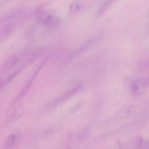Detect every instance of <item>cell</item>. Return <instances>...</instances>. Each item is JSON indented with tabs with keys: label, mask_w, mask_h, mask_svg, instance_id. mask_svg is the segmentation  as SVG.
I'll use <instances>...</instances> for the list:
<instances>
[{
	"label": "cell",
	"mask_w": 149,
	"mask_h": 149,
	"mask_svg": "<svg viewBox=\"0 0 149 149\" xmlns=\"http://www.w3.org/2000/svg\"><path fill=\"white\" fill-rule=\"evenodd\" d=\"M149 85L148 80L144 78H140L132 81L129 85V90L131 94L139 97L141 95Z\"/></svg>",
	"instance_id": "6da1fadb"
},
{
	"label": "cell",
	"mask_w": 149,
	"mask_h": 149,
	"mask_svg": "<svg viewBox=\"0 0 149 149\" xmlns=\"http://www.w3.org/2000/svg\"><path fill=\"white\" fill-rule=\"evenodd\" d=\"M38 20L41 24L47 26H55L59 22L58 17L52 12L48 10L40 12L38 15Z\"/></svg>",
	"instance_id": "7a4b0ae2"
},
{
	"label": "cell",
	"mask_w": 149,
	"mask_h": 149,
	"mask_svg": "<svg viewBox=\"0 0 149 149\" xmlns=\"http://www.w3.org/2000/svg\"><path fill=\"white\" fill-rule=\"evenodd\" d=\"M135 112L136 107L134 105H127L120 109L113 116L112 120L113 121H119L126 119L134 115Z\"/></svg>",
	"instance_id": "3957f363"
},
{
	"label": "cell",
	"mask_w": 149,
	"mask_h": 149,
	"mask_svg": "<svg viewBox=\"0 0 149 149\" xmlns=\"http://www.w3.org/2000/svg\"><path fill=\"white\" fill-rule=\"evenodd\" d=\"M47 61V59H45L38 66V67L36 69V70H35V72H34V73L32 74V76L30 77V78L29 79V80L27 81V82L26 83V84L24 85V86L23 87V88L22 89V90L20 91V92L18 94V95H17V97H16V98L15 99V101L16 102L17 101H19L20 99H22L26 94V93L27 92V91L29 90V89L30 88V87H31L33 81L35 80V79L36 78V76H37V74L39 73V72H40L41 69L42 68V67L44 66V65H45V62Z\"/></svg>",
	"instance_id": "277c9868"
},
{
	"label": "cell",
	"mask_w": 149,
	"mask_h": 149,
	"mask_svg": "<svg viewBox=\"0 0 149 149\" xmlns=\"http://www.w3.org/2000/svg\"><path fill=\"white\" fill-rule=\"evenodd\" d=\"M81 86H82V84L80 83L73 86L72 88H69V90H68L67 91L62 93L61 95L57 97L53 101V104L55 105H57V104L63 103V102L68 100L69 98L72 97L74 94H75L79 91V90L80 89V88L81 87Z\"/></svg>",
	"instance_id": "5b68a950"
},
{
	"label": "cell",
	"mask_w": 149,
	"mask_h": 149,
	"mask_svg": "<svg viewBox=\"0 0 149 149\" xmlns=\"http://www.w3.org/2000/svg\"><path fill=\"white\" fill-rule=\"evenodd\" d=\"M20 138V132L15 131L9 134L5 140L2 149H12L18 143Z\"/></svg>",
	"instance_id": "8992f818"
},
{
	"label": "cell",
	"mask_w": 149,
	"mask_h": 149,
	"mask_svg": "<svg viewBox=\"0 0 149 149\" xmlns=\"http://www.w3.org/2000/svg\"><path fill=\"white\" fill-rule=\"evenodd\" d=\"M26 12V9L24 8H17L13 9L6 13H5L3 16H2L1 18V22H6L10 19H16L20 17Z\"/></svg>",
	"instance_id": "52a82bcc"
},
{
	"label": "cell",
	"mask_w": 149,
	"mask_h": 149,
	"mask_svg": "<svg viewBox=\"0 0 149 149\" xmlns=\"http://www.w3.org/2000/svg\"><path fill=\"white\" fill-rule=\"evenodd\" d=\"M19 59L20 57L17 55H12L5 61V62L2 65L1 72L3 73L10 70L17 64V63L19 61Z\"/></svg>",
	"instance_id": "ba28073f"
},
{
	"label": "cell",
	"mask_w": 149,
	"mask_h": 149,
	"mask_svg": "<svg viewBox=\"0 0 149 149\" xmlns=\"http://www.w3.org/2000/svg\"><path fill=\"white\" fill-rule=\"evenodd\" d=\"M16 29L15 24L13 23H8L3 26L1 30L0 38L1 40L8 38L15 31Z\"/></svg>",
	"instance_id": "9c48e42d"
},
{
	"label": "cell",
	"mask_w": 149,
	"mask_h": 149,
	"mask_svg": "<svg viewBox=\"0 0 149 149\" xmlns=\"http://www.w3.org/2000/svg\"><path fill=\"white\" fill-rule=\"evenodd\" d=\"M83 0H75L73 1L69 8V12L72 15H75L79 13L83 7Z\"/></svg>",
	"instance_id": "30bf717a"
},
{
	"label": "cell",
	"mask_w": 149,
	"mask_h": 149,
	"mask_svg": "<svg viewBox=\"0 0 149 149\" xmlns=\"http://www.w3.org/2000/svg\"><path fill=\"white\" fill-rule=\"evenodd\" d=\"M23 112L24 110L22 107H19L17 108H16L9 115L8 120V123H12L16 122L22 117V116L23 114Z\"/></svg>",
	"instance_id": "8fae6325"
},
{
	"label": "cell",
	"mask_w": 149,
	"mask_h": 149,
	"mask_svg": "<svg viewBox=\"0 0 149 149\" xmlns=\"http://www.w3.org/2000/svg\"><path fill=\"white\" fill-rule=\"evenodd\" d=\"M117 0H105L97 11V16H100L105 13Z\"/></svg>",
	"instance_id": "7c38bea8"
},
{
	"label": "cell",
	"mask_w": 149,
	"mask_h": 149,
	"mask_svg": "<svg viewBox=\"0 0 149 149\" xmlns=\"http://www.w3.org/2000/svg\"><path fill=\"white\" fill-rule=\"evenodd\" d=\"M61 129V125H52L47 128H46L45 130L42 131L41 133V136L42 137H48L51 135L54 134L55 133H57L59 129Z\"/></svg>",
	"instance_id": "4fadbf2b"
},
{
	"label": "cell",
	"mask_w": 149,
	"mask_h": 149,
	"mask_svg": "<svg viewBox=\"0 0 149 149\" xmlns=\"http://www.w3.org/2000/svg\"><path fill=\"white\" fill-rule=\"evenodd\" d=\"M20 70H17L16 71L13 72V73H12L10 75H9L8 76H7L6 78H5L4 79L1 80V88L2 89L3 88L5 87L10 82H11L13 79H15L20 73Z\"/></svg>",
	"instance_id": "5bb4252c"
},
{
	"label": "cell",
	"mask_w": 149,
	"mask_h": 149,
	"mask_svg": "<svg viewBox=\"0 0 149 149\" xmlns=\"http://www.w3.org/2000/svg\"><path fill=\"white\" fill-rule=\"evenodd\" d=\"M89 133V128L88 127H83L80 129L75 135V139L76 140H82L84 139Z\"/></svg>",
	"instance_id": "9a60e30c"
},
{
	"label": "cell",
	"mask_w": 149,
	"mask_h": 149,
	"mask_svg": "<svg viewBox=\"0 0 149 149\" xmlns=\"http://www.w3.org/2000/svg\"><path fill=\"white\" fill-rule=\"evenodd\" d=\"M85 105V102L84 101H80L77 102H76L74 105H73L68 111V114H72L77 111L81 109Z\"/></svg>",
	"instance_id": "2e32d148"
},
{
	"label": "cell",
	"mask_w": 149,
	"mask_h": 149,
	"mask_svg": "<svg viewBox=\"0 0 149 149\" xmlns=\"http://www.w3.org/2000/svg\"><path fill=\"white\" fill-rule=\"evenodd\" d=\"M138 69L141 72H146L149 70V59L143 60L138 63Z\"/></svg>",
	"instance_id": "e0dca14e"
},
{
	"label": "cell",
	"mask_w": 149,
	"mask_h": 149,
	"mask_svg": "<svg viewBox=\"0 0 149 149\" xmlns=\"http://www.w3.org/2000/svg\"><path fill=\"white\" fill-rule=\"evenodd\" d=\"M137 149H149V140H140L137 144Z\"/></svg>",
	"instance_id": "ac0fdd59"
},
{
	"label": "cell",
	"mask_w": 149,
	"mask_h": 149,
	"mask_svg": "<svg viewBox=\"0 0 149 149\" xmlns=\"http://www.w3.org/2000/svg\"><path fill=\"white\" fill-rule=\"evenodd\" d=\"M148 82H149V79H148Z\"/></svg>",
	"instance_id": "d6986e66"
},
{
	"label": "cell",
	"mask_w": 149,
	"mask_h": 149,
	"mask_svg": "<svg viewBox=\"0 0 149 149\" xmlns=\"http://www.w3.org/2000/svg\"><path fill=\"white\" fill-rule=\"evenodd\" d=\"M66 149H70V148H66Z\"/></svg>",
	"instance_id": "ffe728a7"
}]
</instances>
